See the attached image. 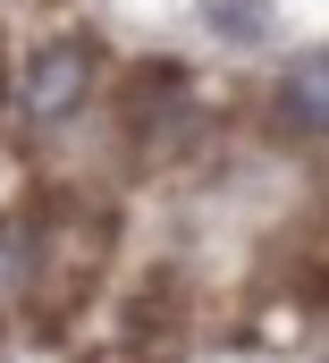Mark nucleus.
I'll list each match as a JSON object with an SVG mask.
<instances>
[{
  "label": "nucleus",
  "instance_id": "obj_1",
  "mask_svg": "<svg viewBox=\"0 0 329 363\" xmlns=\"http://www.w3.org/2000/svg\"><path fill=\"white\" fill-rule=\"evenodd\" d=\"M110 237H118V211H110V203H84V194H43V203L17 220V254H26L17 296L34 304L43 330L77 321V304L93 296V279L110 262Z\"/></svg>",
  "mask_w": 329,
  "mask_h": 363
},
{
  "label": "nucleus",
  "instance_id": "obj_2",
  "mask_svg": "<svg viewBox=\"0 0 329 363\" xmlns=\"http://www.w3.org/2000/svg\"><path fill=\"white\" fill-rule=\"evenodd\" d=\"M118 135H127L135 161H177L203 135V93H194V77L177 60L127 68V85H118Z\"/></svg>",
  "mask_w": 329,
  "mask_h": 363
},
{
  "label": "nucleus",
  "instance_id": "obj_3",
  "mask_svg": "<svg viewBox=\"0 0 329 363\" xmlns=\"http://www.w3.org/2000/svg\"><path fill=\"white\" fill-rule=\"evenodd\" d=\"M93 85H101V43H93V34H60V43H43V51H34V60L9 77L17 110H26L34 127H60V118H77Z\"/></svg>",
  "mask_w": 329,
  "mask_h": 363
},
{
  "label": "nucleus",
  "instance_id": "obj_4",
  "mask_svg": "<svg viewBox=\"0 0 329 363\" xmlns=\"http://www.w3.org/2000/svg\"><path fill=\"white\" fill-rule=\"evenodd\" d=\"M177 355H186V279L161 271L118 313V347H101L93 363H177Z\"/></svg>",
  "mask_w": 329,
  "mask_h": 363
},
{
  "label": "nucleus",
  "instance_id": "obj_5",
  "mask_svg": "<svg viewBox=\"0 0 329 363\" xmlns=\"http://www.w3.org/2000/svg\"><path fill=\"white\" fill-rule=\"evenodd\" d=\"M321 118H329V60L321 51H296V68L270 93V127H279V144L321 152Z\"/></svg>",
  "mask_w": 329,
  "mask_h": 363
},
{
  "label": "nucleus",
  "instance_id": "obj_6",
  "mask_svg": "<svg viewBox=\"0 0 329 363\" xmlns=\"http://www.w3.org/2000/svg\"><path fill=\"white\" fill-rule=\"evenodd\" d=\"M203 17H211L220 34H237V43H253V34L270 26V9H262V0H203Z\"/></svg>",
  "mask_w": 329,
  "mask_h": 363
},
{
  "label": "nucleus",
  "instance_id": "obj_7",
  "mask_svg": "<svg viewBox=\"0 0 329 363\" xmlns=\"http://www.w3.org/2000/svg\"><path fill=\"white\" fill-rule=\"evenodd\" d=\"M9 101H17V93H9V51H0V127H9Z\"/></svg>",
  "mask_w": 329,
  "mask_h": 363
}]
</instances>
